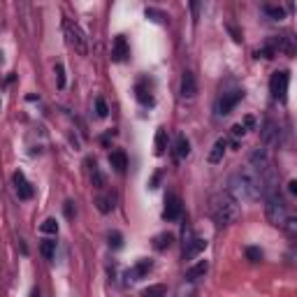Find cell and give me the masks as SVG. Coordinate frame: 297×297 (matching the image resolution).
<instances>
[{"mask_svg": "<svg viewBox=\"0 0 297 297\" xmlns=\"http://www.w3.org/2000/svg\"><path fill=\"white\" fill-rule=\"evenodd\" d=\"M288 84H291V74L286 70H279V72L272 74L270 79V93L274 100L286 102V95H288Z\"/></svg>", "mask_w": 297, "mask_h": 297, "instance_id": "52a82bcc", "label": "cell"}, {"mask_svg": "<svg viewBox=\"0 0 297 297\" xmlns=\"http://www.w3.org/2000/svg\"><path fill=\"white\" fill-rule=\"evenodd\" d=\"M209 216L218 228L232 225L239 218V202L230 195L228 190H221L216 195H211L209 200Z\"/></svg>", "mask_w": 297, "mask_h": 297, "instance_id": "7a4b0ae2", "label": "cell"}, {"mask_svg": "<svg viewBox=\"0 0 297 297\" xmlns=\"http://www.w3.org/2000/svg\"><path fill=\"white\" fill-rule=\"evenodd\" d=\"M147 16H151L153 21H162V19H165V14L155 12V9H147Z\"/></svg>", "mask_w": 297, "mask_h": 297, "instance_id": "d6a6232c", "label": "cell"}, {"mask_svg": "<svg viewBox=\"0 0 297 297\" xmlns=\"http://www.w3.org/2000/svg\"><path fill=\"white\" fill-rule=\"evenodd\" d=\"M230 130H232V135H235V137H244V135H246V128H244L242 123H237V126H232Z\"/></svg>", "mask_w": 297, "mask_h": 297, "instance_id": "1f68e13d", "label": "cell"}, {"mask_svg": "<svg viewBox=\"0 0 297 297\" xmlns=\"http://www.w3.org/2000/svg\"><path fill=\"white\" fill-rule=\"evenodd\" d=\"M40 253L47 258V260H51V258H54V253H56V242H54V239H42Z\"/></svg>", "mask_w": 297, "mask_h": 297, "instance_id": "603a6c76", "label": "cell"}, {"mask_svg": "<svg viewBox=\"0 0 297 297\" xmlns=\"http://www.w3.org/2000/svg\"><path fill=\"white\" fill-rule=\"evenodd\" d=\"M172 242H174V237L169 235V232H160V235L153 237V249L155 251H165L172 246Z\"/></svg>", "mask_w": 297, "mask_h": 297, "instance_id": "44dd1931", "label": "cell"}, {"mask_svg": "<svg viewBox=\"0 0 297 297\" xmlns=\"http://www.w3.org/2000/svg\"><path fill=\"white\" fill-rule=\"evenodd\" d=\"M179 216H181V200H179V195H174V193H167L162 218H165V221H176Z\"/></svg>", "mask_w": 297, "mask_h": 297, "instance_id": "9c48e42d", "label": "cell"}, {"mask_svg": "<svg viewBox=\"0 0 297 297\" xmlns=\"http://www.w3.org/2000/svg\"><path fill=\"white\" fill-rule=\"evenodd\" d=\"M279 126L274 121H265L263 126V142L265 144H277L279 142Z\"/></svg>", "mask_w": 297, "mask_h": 297, "instance_id": "9a60e30c", "label": "cell"}, {"mask_svg": "<svg viewBox=\"0 0 297 297\" xmlns=\"http://www.w3.org/2000/svg\"><path fill=\"white\" fill-rule=\"evenodd\" d=\"M207 272H209V263H207V260H200V263H195L186 272V279H188V281H197V279H202Z\"/></svg>", "mask_w": 297, "mask_h": 297, "instance_id": "2e32d148", "label": "cell"}, {"mask_svg": "<svg viewBox=\"0 0 297 297\" xmlns=\"http://www.w3.org/2000/svg\"><path fill=\"white\" fill-rule=\"evenodd\" d=\"M116 193H112V190H107V193H102V195L95 197V204H98V211L100 214H109V211L116 207Z\"/></svg>", "mask_w": 297, "mask_h": 297, "instance_id": "4fadbf2b", "label": "cell"}, {"mask_svg": "<svg viewBox=\"0 0 297 297\" xmlns=\"http://www.w3.org/2000/svg\"><path fill=\"white\" fill-rule=\"evenodd\" d=\"M281 228H286V232H288V235H297V218L288 216V218H286V223L281 225Z\"/></svg>", "mask_w": 297, "mask_h": 297, "instance_id": "f1b7e54d", "label": "cell"}, {"mask_svg": "<svg viewBox=\"0 0 297 297\" xmlns=\"http://www.w3.org/2000/svg\"><path fill=\"white\" fill-rule=\"evenodd\" d=\"M95 112H98V116H100V119H105V116L109 114V109H107V102L102 100V98H98V100H95Z\"/></svg>", "mask_w": 297, "mask_h": 297, "instance_id": "f546056e", "label": "cell"}, {"mask_svg": "<svg viewBox=\"0 0 297 297\" xmlns=\"http://www.w3.org/2000/svg\"><path fill=\"white\" fill-rule=\"evenodd\" d=\"M74 214H77V209H74V202H65V216L72 218Z\"/></svg>", "mask_w": 297, "mask_h": 297, "instance_id": "836d02e7", "label": "cell"}, {"mask_svg": "<svg viewBox=\"0 0 297 297\" xmlns=\"http://www.w3.org/2000/svg\"><path fill=\"white\" fill-rule=\"evenodd\" d=\"M30 297H40V291H37V288H33V291H30Z\"/></svg>", "mask_w": 297, "mask_h": 297, "instance_id": "d590c367", "label": "cell"}, {"mask_svg": "<svg viewBox=\"0 0 297 297\" xmlns=\"http://www.w3.org/2000/svg\"><path fill=\"white\" fill-rule=\"evenodd\" d=\"M265 214H267V221L272 225H284L286 218H288V204L284 202V197L279 195V190L274 193H267L265 195Z\"/></svg>", "mask_w": 297, "mask_h": 297, "instance_id": "3957f363", "label": "cell"}, {"mask_svg": "<svg viewBox=\"0 0 297 297\" xmlns=\"http://www.w3.org/2000/svg\"><path fill=\"white\" fill-rule=\"evenodd\" d=\"M244 98V88H232V91H223L216 100V116H228L232 109L242 102Z\"/></svg>", "mask_w": 297, "mask_h": 297, "instance_id": "5b68a950", "label": "cell"}, {"mask_svg": "<svg viewBox=\"0 0 297 297\" xmlns=\"http://www.w3.org/2000/svg\"><path fill=\"white\" fill-rule=\"evenodd\" d=\"M56 74H58V88L65 86V70H63V63L56 65Z\"/></svg>", "mask_w": 297, "mask_h": 297, "instance_id": "4dcf8cb0", "label": "cell"}, {"mask_svg": "<svg viewBox=\"0 0 297 297\" xmlns=\"http://www.w3.org/2000/svg\"><path fill=\"white\" fill-rule=\"evenodd\" d=\"M109 165H112L116 172H126V167H128V155L123 153V151H112V153H109Z\"/></svg>", "mask_w": 297, "mask_h": 297, "instance_id": "e0dca14e", "label": "cell"}, {"mask_svg": "<svg viewBox=\"0 0 297 297\" xmlns=\"http://www.w3.org/2000/svg\"><path fill=\"white\" fill-rule=\"evenodd\" d=\"M135 93H137V100L142 102L144 107H151V105H153V95H151V91L147 88V81H140V84H137Z\"/></svg>", "mask_w": 297, "mask_h": 297, "instance_id": "d6986e66", "label": "cell"}, {"mask_svg": "<svg viewBox=\"0 0 297 297\" xmlns=\"http://www.w3.org/2000/svg\"><path fill=\"white\" fill-rule=\"evenodd\" d=\"M153 270V260H140V263L133 267V270L126 272V284H137V281H142L151 274Z\"/></svg>", "mask_w": 297, "mask_h": 297, "instance_id": "ba28073f", "label": "cell"}, {"mask_svg": "<svg viewBox=\"0 0 297 297\" xmlns=\"http://www.w3.org/2000/svg\"><path fill=\"white\" fill-rule=\"evenodd\" d=\"M88 165H91V181H93L95 188H105V176H102V172L98 169V165H95V160H88Z\"/></svg>", "mask_w": 297, "mask_h": 297, "instance_id": "7402d4cb", "label": "cell"}, {"mask_svg": "<svg viewBox=\"0 0 297 297\" xmlns=\"http://www.w3.org/2000/svg\"><path fill=\"white\" fill-rule=\"evenodd\" d=\"M246 258H249L251 263H260L263 260V251L258 249V246H249L246 249Z\"/></svg>", "mask_w": 297, "mask_h": 297, "instance_id": "4316f807", "label": "cell"}, {"mask_svg": "<svg viewBox=\"0 0 297 297\" xmlns=\"http://www.w3.org/2000/svg\"><path fill=\"white\" fill-rule=\"evenodd\" d=\"M128 56H130V47H128L126 35H116L114 44H112V61H114V63H123Z\"/></svg>", "mask_w": 297, "mask_h": 297, "instance_id": "8fae6325", "label": "cell"}, {"mask_svg": "<svg viewBox=\"0 0 297 297\" xmlns=\"http://www.w3.org/2000/svg\"><path fill=\"white\" fill-rule=\"evenodd\" d=\"M107 239H109V246H112V249H121L123 246V237H121V232H116V230L109 232Z\"/></svg>", "mask_w": 297, "mask_h": 297, "instance_id": "83f0119b", "label": "cell"}, {"mask_svg": "<svg viewBox=\"0 0 297 297\" xmlns=\"http://www.w3.org/2000/svg\"><path fill=\"white\" fill-rule=\"evenodd\" d=\"M42 232H47V235H56L58 232V223H56V218H47V221L40 225Z\"/></svg>", "mask_w": 297, "mask_h": 297, "instance_id": "484cf974", "label": "cell"}, {"mask_svg": "<svg viewBox=\"0 0 297 297\" xmlns=\"http://www.w3.org/2000/svg\"><path fill=\"white\" fill-rule=\"evenodd\" d=\"M228 193L235 197L237 202H242V200H258V197L263 195L260 176H258L251 167L239 169V172H235V174L230 176Z\"/></svg>", "mask_w": 297, "mask_h": 297, "instance_id": "6da1fadb", "label": "cell"}, {"mask_svg": "<svg viewBox=\"0 0 297 297\" xmlns=\"http://www.w3.org/2000/svg\"><path fill=\"white\" fill-rule=\"evenodd\" d=\"M190 153V142L186 140V135H179L176 137V142H174V155H176V160H183V158H188Z\"/></svg>", "mask_w": 297, "mask_h": 297, "instance_id": "ac0fdd59", "label": "cell"}, {"mask_svg": "<svg viewBox=\"0 0 297 297\" xmlns=\"http://www.w3.org/2000/svg\"><path fill=\"white\" fill-rule=\"evenodd\" d=\"M167 295V288L162 284H158V286H148L147 291L142 293V297H165Z\"/></svg>", "mask_w": 297, "mask_h": 297, "instance_id": "cb8c5ba5", "label": "cell"}, {"mask_svg": "<svg viewBox=\"0 0 297 297\" xmlns=\"http://www.w3.org/2000/svg\"><path fill=\"white\" fill-rule=\"evenodd\" d=\"M153 151L155 155H162L165 153V148H167V130L165 128H158L155 130V142H153Z\"/></svg>", "mask_w": 297, "mask_h": 297, "instance_id": "ffe728a7", "label": "cell"}, {"mask_svg": "<svg viewBox=\"0 0 297 297\" xmlns=\"http://www.w3.org/2000/svg\"><path fill=\"white\" fill-rule=\"evenodd\" d=\"M12 183H14V190H16L19 200H30V197H33L35 190H33V186L28 183L26 176H23V172H14Z\"/></svg>", "mask_w": 297, "mask_h": 297, "instance_id": "30bf717a", "label": "cell"}, {"mask_svg": "<svg viewBox=\"0 0 297 297\" xmlns=\"http://www.w3.org/2000/svg\"><path fill=\"white\" fill-rule=\"evenodd\" d=\"M263 9H265V14H270L272 19H277V21H281L286 16V9L284 7H279V5H265Z\"/></svg>", "mask_w": 297, "mask_h": 297, "instance_id": "d4e9b609", "label": "cell"}, {"mask_svg": "<svg viewBox=\"0 0 297 297\" xmlns=\"http://www.w3.org/2000/svg\"><path fill=\"white\" fill-rule=\"evenodd\" d=\"M181 98H195V93H197V81H195V74L190 72V70H186L183 72V77H181Z\"/></svg>", "mask_w": 297, "mask_h": 297, "instance_id": "7c38bea8", "label": "cell"}, {"mask_svg": "<svg viewBox=\"0 0 297 297\" xmlns=\"http://www.w3.org/2000/svg\"><path fill=\"white\" fill-rule=\"evenodd\" d=\"M2 61H5V58H2V51H0V63H2Z\"/></svg>", "mask_w": 297, "mask_h": 297, "instance_id": "8d00e7d4", "label": "cell"}, {"mask_svg": "<svg viewBox=\"0 0 297 297\" xmlns=\"http://www.w3.org/2000/svg\"><path fill=\"white\" fill-rule=\"evenodd\" d=\"M204 249H207V239L195 237V232L190 228L183 230V260H193V258H197Z\"/></svg>", "mask_w": 297, "mask_h": 297, "instance_id": "8992f818", "label": "cell"}, {"mask_svg": "<svg viewBox=\"0 0 297 297\" xmlns=\"http://www.w3.org/2000/svg\"><path fill=\"white\" fill-rule=\"evenodd\" d=\"M225 148H228V142H225V137H218L216 142H214V147H211L209 155H207V160H209L211 165L221 162V160H223V155H225Z\"/></svg>", "mask_w": 297, "mask_h": 297, "instance_id": "5bb4252c", "label": "cell"}, {"mask_svg": "<svg viewBox=\"0 0 297 297\" xmlns=\"http://www.w3.org/2000/svg\"><path fill=\"white\" fill-rule=\"evenodd\" d=\"M288 190H291L293 195H295V193H297V181H291V183H288Z\"/></svg>", "mask_w": 297, "mask_h": 297, "instance_id": "e575fe53", "label": "cell"}, {"mask_svg": "<svg viewBox=\"0 0 297 297\" xmlns=\"http://www.w3.org/2000/svg\"><path fill=\"white\" fill-rule=\"evenodd\" d=\"M63 30H65V37H68L70 47H74L77 54L86 56L88 54V40H86V35H84V30H81L72 19H63Z\"/></svg>", "mask_w": 297, "mask_h": 297, "instance_id": "277c9868", "label": "cell"}]
</instances>
